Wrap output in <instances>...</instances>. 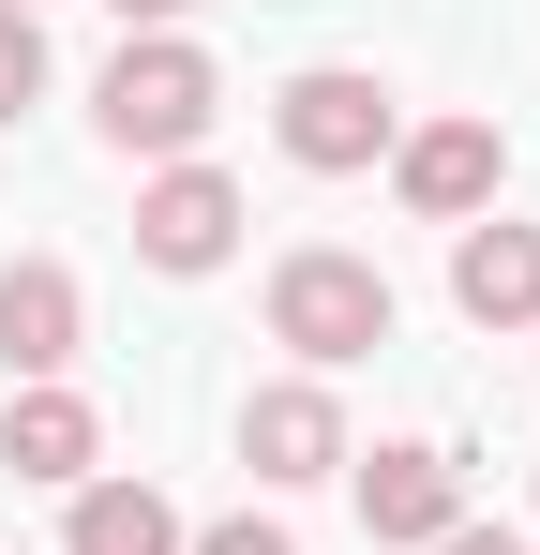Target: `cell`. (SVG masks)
<instances>
[{"label":"cell","instance_id":"3957f363","mask_svg":"<svg viewBox=\"0 0 540 555\" xmlns=\"http://www.w3.org/2000/svg\"><path fill=\"white\" fill-rule=\"evenodd\" d=\"M270 135H285V166L346 181V166H375V151H390V91H375V76H346V61H316V76H285Z\"/></svg>","mask_w":540,"mask_h":555},{"label":"cell","instance_id":"9a60e30c","mask_svg":"<svg viewBox=\"0 0 540 555\" xmlns=\"http://www.w3.org/2000/svg\"><path fill=\"white\" fill-rule=\"evenodd\" d=\"M436 555H526V541H511V526H450Z\"/></svg>","mask_w":540,"mask_h":555},{"label":"cell","instance_id":"2e32d148","mask_svg":"<svg viewBox=\"0 0 540 555\" xmlns=\"http://www.w3.org/2000/svg\"><path fill=\"white\" fill-rule=\"evenodd\" d=\"M15 15H46V0H15Z\"/></svg>","mask_w":540,"mask_h":555},{"label":"cell","instance_id":"9c48e42d","mask_svg":"<svg viewBox=\"0 0 540 555\" xmlns=\"http://www.w3.org/2000/svg\"><path fill=\"white\" fill-rule=\"evenodd\" d=\"M450 300L480 331H540V225H465L450 241Z\"/></svg>","mask_w":540,"mask_h":555},{"label":"cell","instance_id":"4fadbf2b","mask_svg":"<svg viewBox=\"0 0 540 555\" xmlns=\"http://www.w3.org/2000/svg\"><path fill=\"white\" fill-rule=\"evenodd\" d=\"M180 555H300V541H285V526H256V511H241V526H210V541H180Z\"/></svg>","mask_w":540,"mask_h":555},{"label":"cell","instance_id":"7a4b0ae2","mask_svg":"<svg viewBox=\"0 0 540 555\" xmlns=\"http://www.w3.org/2000/svg\"><path fill=\"white\" fill-rule=\"evenodd\" d=\"M210 105H226V76H210V61H195L180 30H136V46L105 61V91H90V120H105V151H151V166H195Z\"/></svg>","mask_w":540,"mask_h":555},{"label":"cell","instance_id":"5b68a950","mask_svg":"<svg viewBox=\"0 0 540 555\" xmlns=\"http://www.w3.org/2000/svg\"><path fill=\"white\" fill-rule=\"evenodd\" d=\"M136 256L151 271H226L241 256V181L226 166H166V181L136 195Z\"/></svg>","mask_w":540,"mask_h":555},{"label":"cell","instance_id":"5bb4252c","mask_svg":"<svg viewBox=\"0 0 540 555\" xmlns=\"http://www.w3.org/2000/svg\"><path fill=\"white\" fill-rule=\"evenodd\" d=\"M105 15H120V30H180L195 0H105Z\"/></svg>","mask_w":540,"mask_h":555},{"label":"cell","instance_id":"30bf717a","mask_svg":"<svg viewBox=\"0 0 540 555\" xmlns=\"http://www.w3.org/2000/svg\"><path fill=\"white\" fill-rule=\"evenodd\" d=\"M0 465H15V480H61V495H76L90 465H105V421H90L76 390H15V405H0Z\"/></svg>","mask_w":540,"mask_h":555},{"label":"cell","instance_id":"6da1fadb","mask_svg":"<svg viewBox=\"0 0 540 555\" xmlns=\"http://www.w3.org/2000/svg\"><path fill=\"white\" fill-rule=\"evenodd\" d=\"M390 315H406V300H390V271H375V256H346V241H300V256L270 271V346H300L316 375L375 361V346H390Z\"/></svg>","mask_w":540,"mask_h":555},{"label":"cell","instance_id":"52a82bcc","mask_svg":"<svg viewBox=\"0 0 540 555\" xmlns=\"http://www.w3.org/2000/svg\"><path fill=\"white\" fill-rule=\"evenodd\" d=\"M450 526H465V465H450V451H375V465H360V541L436 555Z\"/></svg>","mask_w":540,"mask_h":555},{"label":"cell","instance_id":"8fae6325","mask_svg":"<svg viewBox=\"0 0 540 555\" xmlns=\"http://www.w3.org/2000/svg\"><path fill=\"white\" fill-rule=\"evenodd\" d=\"M61 555H180V511L151 495V480H76V526H61Z\"/></svg>","mask_w":540,"mask_h":555},{"label":"cell","instance_id":"7c38bea8","mask_svg":"<svg viewBox=\"0 0 540 555\" xmlns=\"http://www.w3.org/2000/svg\"><path fill=\"white\" fill-rule=\"evenodd\" d=\"M30 91H46V15H15V0H0V120H15Z\"/></svg>","mask_w":540,"mask_h":555},{"label":"cell","instance_id":"ba28073f","mask_svg":"<svg viewBox=\"0 0 540 555\" xmlns=\"http://www.w3.org/2000/svg\"><path fill=\"white\" fill-rule=\"evenodd\" d=\"M76 271H61V256H15V271H0V361L30 375V390H46V375L76 361Z\"/></svg>","mask_w":540,"mask_h":555},{"label":"cell","instance_id":"8992f818","mask_svg":"<svg viewBox=\"0 0 540 555\" xmlns=\"http://www.w3.org/2000/svg\"><path fill=\"white\" fill-rule=\"evenodd\" d=\"M241 465H256L270 495L331 480V465H346V405H331L316 375H285V390H256V405H241Z\"/></svg>","mask_w":540,"mask_h":555},{"label":"cell","instance_id":"277c9868","mask_svg":"<svg viewBox=\"0 0 540 555\" xmlns=\"http://www.w3.org/2000/svg\"><path fill=\"white\" fill-rule=\"evenodd\" d=\"M390 181L421 225H480L496 181H511V151H496V120H421V135H390Z\"/></svg>","mask_w":540,"mask_h":555}]
</instances>
